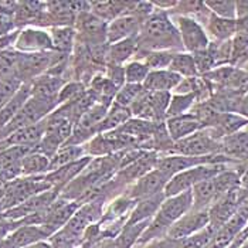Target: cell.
I'll return each mask as SVG.
<instances>
[{
	"instance_id": "cell-10",
	"label": "cell",
	"mask_w": 248,
	"mask_h": 248,
	"mask_svg": "<svg viewBox=\"0 0 248 248\" xmlns=\"http://www.w3.org/2000/svg\"><path fill=\"white\" fill-rule=\"evenodd\" d=\"M169 180L170 179L166 174H163L159 169L155 168L153 170L142 176L139 180H136L134 185H131L124 191V194H126L129 199L138 203L140 200L153 197L159 193H165V187Z\"/></svg>"
},
{
	"instance_id": "cell-13",
	"label": "cell",
	"mask_w": 248,
	"mask_h": 248,
	"mask_svg": "<svg viewBox=\"0 0 248 248\" xmlns=\"http://www.w3.org/2000/svg\"><path fill=\"white\" fill-rule=\"evenodd\" d=\"M58 196H60V193L53 189L43 191V193H38L36 196L30 197L29 200L19 204L17 207L4 211L3 214H4L6 220H9V221H20L29 216H33L36 213L46 210L48 206H51L57 200Z\"/></svg>"
},
{
	"instance_id": "cell-47",
	"label": "cell",
	"mask_w": 248,
	"mask_h": 248,
	"mask_svg": "<svg viewBox=\"0 0 248 248\" xmlns=\"http://www.w3.org/2000/svg\"><path fill=\"white\" fill-rule=\"evenodd\" d=\"M26 248H53V246L50 244V243H46V241H38L36 244H33V246H29V247Z\"/></svg>"
},
{
	"instance_id": "cell-43",
	"label": "cell",
	"mask_w": 248,
	"mask_h": 248,
	"mask_svg": "<svg viewBox=\"0 0 248 248\" xmlns=\"http://www.w3.org/2000/svg\"><path fill=\"white\" fill-rule=\"evenodd\" d=\"M191 56L194 58V62H196L199 76H204V74L210 73L211 70L216 68V64H214V61H213V58H211V56L209 54L207 50L194 53V54H191Z\"/></svg>"
},
{
	"instance_id": "cell-44",
	"label": "cell",
	"mask_w": 248,
	"mask_h": 248,
	"mask_svg": "<svg viewBox=\"0 0 248 248\" xmlns=\"http://www.w3.org/2000/svg\"><path fill=\"white\" fill-rule=\"evenodd\" d=\"M104 74L119 90L125 85V68H124V65L107 64L105 65V70H104Z\"/></svg>"
},
{
	"instance_id": "cell-18",
	"label": "cell",
	"mask_w": 248,
	"mask_h": 248,
	"mask_svg": "<svg viewBox=\"0 0 248 248\" xmlns=\"http://www.w3.org/2000/svg\"><path fill=\"white\" fill-rule=\"evenodd\" d=\"M93 157L90 156H85L77 162H73L67 166H62L57 170H53V172H48L46 174V180L48 182V185L51 186L53 190H57L58 193H61V190L68 186L77 176H79L81 172L87 168V165L91 162Z\"/></svg>"
},
{
	"instance_id": "cell-26",
	"label": "cell",
	"mask_w": 248,
	"mask_h": 248,
	"mask_svg": "<svg viewBox=\"0 0 248 248\" xmlns=\"http://www.w3.org/2000/svg\"><path fill=\"white\" fill-rule=\"evenodd\" d=\"M31 96V84H23L17 91V94L13 96L1 109H0V129H3L24 107V104Z\"/></svg>"
},
{
	"instance_id": "cell-8",
	"label": "cell",
	"mask_w": 248,
	"mask_h": 248,
	"mask_svg": "<svg viewBox=\"0 0 248 248\" xmlns=\"http://www.w3.org/2000/svg\"><path fill=\"white\" fill-rule=\"evenodd\" d=\"M56 51L48 53H20L17 78L21 84H31L38 77L44 76L53 65Z\"/></svg>"
},
{
	"instance_id": "cell-35",
	"label": "cell",
	"mask_w": 248,
	"mask_h": 248,
	"mask_svg": "<svg viewBox=\"0 0 248 248\" xmlns=\"http://www.w3.org/2000/svg\"><path fill=\"white\" fill-rule=\"evenodd\" d=\"M19 56L20 53L16 51L13 47L0 53V79H19L17 78Z\"/></svg>"
},
{
	"instance_id": "cell-45",
	"label": "cell",
	"mask_w": 248,
	"mask_h": 248,
	"mask_svg": "<svg viewBox=\"0 0 248 248\" xmlns=\"http://www.w3.org/2000/svg\"><path fill=\"white\" fill-rule=\"evenodd\" d=\"M237 36L248 38V16L244 19L237 20Z\"/></svg>"
},
{
	"instance_id": "cell-42",
	"label": "cell",
	"mask_w": 248,
	"mask_h": 248,
	"mask_svg": "<svg viewBox=\"0 0 248 248\" xmlns=\"http://www.w3.org/2000/svg\"><path fill=\"white\" fill-rule=\"evenodd\" d=\"M21 85L19 79H0V109L17 94Z\"/></svg>"
},
{
	"instance_id": "cell-37",
	"label": "cell",
	"mask_w": 248,
	"mask_h": 248,
	"mask_svg": "<svg viewBox=\"0 0 248 248\" xmlns=\"http://www.w3.org/2000/svg\"><path fill=\"white\" fill-rule=\"evenodd\" d=\"M196 105V98L193 95H180V94H172L168 112H166V119L180 116V115L189 114L191 108Z\"/></svg>"
},
{
	"instance_id": "cell-11",
	"label": "cell",
	"mask_w": 248,
	"mask_h": 248,
	"mask_svg": "<svg viewBox=\"0 0 248 248\" xmlns=\"http://www.w3.org/2000/svg\"><path fill=\"white\" fill-rule=\"evenodd\" d=\"M209 223H210L209 210L197 211L191 209L168 230L165 237L169 240H183L206 229Z\"/></svg>"
},
{
	"instance_id": "cell-17",
	"label": "cell",
	"mask_w": 248,
	"mask_h": 248,
	"mask_svg": "<svg viewBox=\"0 0 248 248\" xmlns=\"http://www.w3.org/2000/svg\"><path fill=\"white\" fill-rule=\"evenodd\" d=\"M46 132V122L44 119L34 125L24 126L19 131L13 132L9 138L0 142V145L6 149L10 146H26V148H33L36 149L37 145L41 142L43 136Z\"/></svg>"
},
{
	"instance_id": "cell-4",
	"label": "cell",
	"mask_w": 248,
	"mask_h": 248,
	"mask_svg": "<svg viewBox=\"0 0 248 248\" xmlns=\"http://www.w3.org/2000/svg\"><path fill=\"white\" fill-rule=\"evenodd\" d=\"M224 169H226L224 163L202 165V166H196V168H191V169L177 173L168 182V185L165 187V196L172 197V196H177V194H182L185 191L191 190L196 185H199L204 180L213 179L214 176H217Z\"/></svg>"
},
{
	"instance_id": "cell-15",
	"label": "cell",
	"mask_w": 248,
	"mask_h": 248,
	"mask_svg": "<svg viewBox=\"0 0 248 248\" xmlns=\"http://www.w3.org/2000/svg\"><path fill=\"white\" fill-rule=\"evenodd\" d=\"M51 237V234L43 226H17L12 234H9L3 243L1 248H26L33 246L44 238Z\"/></svg>"
},
{
	"instance_id": "cell-48",
	"label": "cell",
	"mask_w": 248,
	"mask_h": 248,
	"mask_svg": "<svg viewBox=\"0 0 248 248\" xmlns=\"http://www.w3.org/2000/svg\"><path fill=\"white\" fill-rule=\"evenodd\" d=\"M241 183L244 185V187H247L248 189V169H247V172H246V174L241 177Z\"/></svg>"
},
{
	"instance_id": "cell-33",
	"label": "cell",
	"mask_w": 248,
	"mask_h": 248,
	"mask_svg": "<svg viewBox=\"0 0 248 248\" xmlns=\"http://www.w3.org/2000/svg\"><path fill=\"white\" fill-rule=\"evenodd\" d=\"M85 156H87V153H85L84 146H62L50 159V172L57 170L60 168L67 166L73 162H77Z\"/></svg>"
},
{
	"instance_id": "cell-32",
	"label": "cell",
	"mask_w": 248,
	"mask_h": 248,
	"mask_svg": "<svg viewBox=\"0 0 248 248\" xmlns=\"http://www.w3.org/2000/svg\"><path fill=\"white\" fill-rule=\"evenodd\" d=\"M174 53L172 51H136L134 60L142 61L149 71L169 70Z\"/></svg>"
},
{
	"instance_id": "cell-22",
	"label": "cell",
	"mask_w": 248,
	"mask_h": 248,
	"mask_svg": "<svg viewBox=\"0 0 248 248\" xmlns=\"http://www.w3.org/2000/svg\"><path fill=\"white\" fill-rule=\"evenodd\" d=\"M214 177L196 185L191 189V197H193V207L191 209L193 210H209L211 206L220 199Z\"/></svg>"
},
{
	"instance_id": "cell-28",
	"label": "cell",
	"mask_w": 248,
	"mask_h": 248,
	"mask_svg": "<svg viewBox=\"0 0 248 248\" xmlns=\"http://www.w3.org/2000/svg\"><path fill=\"white\" fill-rule=\"evenodd\" d=\"M221 153L230 159H248V132L240 131L221 140Z\"/></svg>"
},
{
	"instance_id": "cell-2",
	"label": "cell",
	"mask_w": 248,
	"mask_h": 248,
	"mask_svg": "<svg viewBox=\"0 0 248 248\" xmlns=\"http://www.w3.org/2000/svg\"><path fill=\"white\" fill-rule=\"evenodd\" d=\"M191 207H193L191 190L185 191L177 196H172V197H166L160 209L151 220L148 229L143 231V234L140 235L136 244H146L156 238L165 237L168 230L170 229L180 217H183L187 211H190Z\"/></svg>"
},
{
	"instance_id": "cell-7",
	"label": "cell",
	"mask_w": 248,
	"mask_h": 248,
	"mask_svg": "<svg viewBox=\"0 0 248 248\" xmlns=\"http://www.w3.org/2000/svg\"><path fill=\"white\" fill-rule=\"evenodd\" d=\"M170 19L173 20L174 26L179 30L180 40L186 53L194 54V53L207 50L210 40L204 27L200 23L186 16H170Z\"/></svg>"
},
{
	"instance_id": "cell-31",
	"label": "cell",
	"mask_w": 248,
	"mask_h": 248,
	"mask_svg": "<svg viewBox=\"0 0 248 248\" xmlns=\"http://www.w3.org/2000/svg\"><path fill=\"white\" fill-rule=\"evenodd\" d=\"M131 118H134V116H132V112H131L129 108L121 107V105L112 102V105L108 109V114H107V116L104 118V121L99 125V134L111 132V131H115V129L121 128Z\"/></svg>"
},
{
	"instance_id": "cell-5",
	"label": "cell",
	"mask_w": 248,
	"mask_h": 248,
	"mask_svg": "<svg viewBox=\"0 0 248 248\" xmlns=\"http://www.w3.org/2000/svg\"><path fill=\"white\" fill-rule=\"evenodd\" d=\"M170 93H145L131 107L134 118L149 121L153 124L166 122V112L170 102Z\"/></svg>"
},
{
	"instance_id": "cell-16",
	"label": "cell",
	"mask_w": 248,
	"mask_h": 248,
	"mask_svg": "<svg viewBox=\"0 0 248 248\" xmlns=\"http://www.w3.org/2000/svg\"><path fill=\"white\" fill-rule=\"evenodd\" d=\"M143 20L132 13H126L108 24V44L118 43L126 38L138 37Z\"/></svg>"
},
{
	"instance_id": "cell-24",
	"label": "cell",
	"mask_w": 248,
	"mask_h": 248,
	"mask_svg": "<svg viewBox=\"0 0 248 248\" xmlns=\"http://www.w3.org/2000/svg\"><path fill=\"white\" fill-rule=\"evenodd\" d=\"M165 199H166L165 193H159V194H156L153 197L138 202L135 204L134 209H132V211H131V216H129L126 224H138V223H142V221L152 220L155 214L160 209Z\"/></svg>"
},
{
	"instance_id": "cell-29",
	"label": "cell",
	"mask_w": 248,
	"mask_h": 248,
	"mask_svg": "<svg viewBox=\"0 0 248 248\" xmlns=\"http://www.w3.org/2000/svg\"><path fill=\"white\" fill-rule=\"evenodd\" d=\"M53 40L54 51L71 56L77 43V31L74 27H53L48 29Z\"/></svg>"
},
{
	"instance_id": "cell-6",
	"label": "cell",
	"mask_w": 248,
	"mask_h": 248,
	"mask_svg": "<svg viewBox=\"0 0 248 248\" xmlns=\"http://www.w3.org/2000/svg\"><path fill=\"white\" fill-rule=\"evenodd\" d=\"M74 29L78 43H82L88 47L108 44V23L96 17L91 12L78 15Z\"/></svg>"
},
{
	"instance_id": "cell-34",
	"label": "cell",
	"mask_w": 248,
	"mask_h": 248,
	"mask_svg": "<svg viewBox=\"0 0 248 248\" xmlns=\"http://www.w3.org/2000/svg\"><path fill=\"white\" fill-rule=\"evenodd\" d=\"M169 70L180 76L182 78H193V77H199V71L194 62V58L190 53L186 51H180V53H174L172 62Z\"/></svg>"
},
{
	"instance_id": "cell-30",
	"label": "cell",
	"mask_w": 248,
	"mask_h": 248,
	"mask_svg": "<svg viewBox=\"0 0 248 248\" xmlns=\"http://www.w3.org/2000/svg\"><path fill=\"white\" fill-rule=\"evenodd\" d=\"M48 172H50V159L37 151L26 155L21 160V176L24 177L44 176Z\"/></svg>"
},
{
	"instance_id": "cell-21",
	"label": "cell",
	"mask_w": 248,
	"mask_h": 248,
	"mask_svg": "<svg viewBox=\"0 0 248 248\" xmlns=\"http://www.w3.org/2000/svg\"><path fill=\"white\" fill-rule=\"evenodd\" d=\"M165 124H166L168 132H169V135H170V138H172V140L174 143L202 129L200 122L190 112L189 114L180 115V116L169 118V119H166Z\"/></svg>"
},
{
	"instance_id": "cell-25",
	"label": "cell",
	"mask_w": 248,
	"mask_h": 248,
	"mask_svg": "<svg viewBox=\"0 0 248 248\" xmlns=\"http://www.w3.org/2000/svg\"><path fill=\"white\" fill-rule=\"evenodd\" d=\"M207 36L210 34L214 41H227L232 40L237 34V20L218 17L211 13L207 24L204 26Z\"/></svg>"
},
{
	"instance_id": "cell-46",
	"label": "cell",
	"mask_w": 248,
	"mask_h": 248,
	"mask_svg": "<svg viewBox=\"0 0 248 248\" xmlns=\"http://www.w3.org/2000/svg\"><path fill=\"white\" fill-rule=\"evenodd\" d=\"M240 114L243 115L244 118L248 119V94L246 96H243V101H241V105H240Z\"/></svg>"
},
{
	"instance_id": "cell-27",
	"label": "cell",
	"mask_w": 248,
	"mask_h": 248,
	"mask_svg": "<svg viewBox=\"0 0 248 248\" xmlns=\"http://www.w3.org/2000/svg\"><path fill=\"white\" fill-rule=\"evenodd\" d=\"M131 1H91V13L96 17L104 20L105 23H111L115 19L126 15L129 12Z\"/></svg>"
},
{
	"instance_id": "cell-40",
	"label": "cell",
	"mask_w": 248,
	"mask_h": 248,
	"mask_svg": "<svg viewBox=\"0 0 248 248\" xmlns=\"http://www.w3.org/2000/svg\"><path fill=\"white\" fill-rule=\"evenodd\" d=\"M87 85L82 84V82H78V81H68L62 90L60 91L58 94V107L60 105H64V104H68V102H73L77 101L78 98L84 95L87 93Z\"/></svg>"
},
{
	"instance_id": "cell-3",
	"label": "cell",
	"mask_w": 248,
	"mask_h": 248,
	"mask_svg": "<svg viewBox=\"0 0 248 248\" xmlns=\"http://www.w3.org/2000/svg\"><path fill=\"white\" fill-rule=\"evenodd\" d=\"M168 155H182V156H211L223 155L221 140L211 134L209 128H203L190 136L176 142L172 151ZM162 156V155H160Z\"/></svg>"
},
{
	"instance_id": "cell-23",
	"label": "cell",
	"mask_w": 248,
	"mask_h": 248,
	"mask_svg": "<svg viewBox=\"0 0 248 248\" xmlns=\"http://www.w3.org/2000/svg\"><path fill=\"white\" fill-rule=\"evenodd\" d=\"M138 51L136 37L126 38L118 43L108 44V54H107V64L112 65H125L132 61Z\"/></svg>"
},
{
	"instance_id": "cell-38",
	"label": "cell",
	"mask_w": 248,
	"mask_h": 248,
	"mask_svg": "<svg viewBox=\"0 0 248 248\" xmlns=\"http://www.w3.org/2000/svg\"><path fill=\"white\" fill-rule=\"evenodd\" d=\"M125 68V84H138L143 85L145 79L149 76V68L142 62L132 60L124 65Z\"/></svg>"
},
{
	"instance_id": "cell-49",
	"label": "cell",
	"mask_w": 248,
	"mask_h": 248,
	"mask_svg": "<svg viewBox=\"0 0 248 248\" xmlns=\"http://www.w3.org/2000/svg\"><path fill=\"white\" fill-rule=\"evenodd\" d=\"M243 70H244V71H246V73H247V74H248V61H247V62H246V64H244Z\"/></svg>"
},
{
	"instance_id": "cell-36",
	"label": "cell",
	"mask_w": 248,
	"mask_h": 248,
	"mask_svg": "<svg viewBox=\"0 0 248 248\" xmlns=\"http://www.w3.org/2000/svg\"><path fill=\"white\" fill-rule=\"evenodd\" d=\"M146 93V90L143 88V85H138V84H125L114 98L115 104L121 105V107H125V108H129L134 105L135 102L142 98L143 94Z\"/></svg>"
},
{
	"instance_id": "cell-41",
	"label": "cell",
	"mask_w": 248,
	"mask_h": 248,
	"mask_svg": "<svg viewBox=\"0 0 248 248\" xmlns=\"http://www.w3.org/2000/svg\"><path fill=\"white\" fill-rule=\"evenodd\" d=\"M207 9L210 10L213 15L223 17V19L237 20V7H235V1H204Z\"/></svg>"
},
{
	"instance_id": "cell-9",
	"label": "cell",
	"mask_w": 248,
	"mask_h": 248,
	"mask_svg": "<svg viewBox=\"0 0 248 248\" xmlns=\"http://www.w3.org/2000/svg\"><path fill=\"white\" fill-rule=\"evenodd\" d=\"M13 48L19 53H48L54 51L50 31L41 27H24L17 33Z\"/></svg>"
},
{
	"instance_id": "cell-12",
	"label": "cell",
	"mask_w": 248,
	"mask_h": 248,
	"mask_svg": "<svg viewBox=\"0 0 248 248\" xmlns=\"http://www.w3.org/2000/svg\"><path fill=\"white\" fill-rule=\"evenodd\" d=\"M159 153L157 152H146L140 159H138L136 162L131 163L126 168L119 169L118 172L115 173L114 179L116 180V183L126 190L131 185H134L136 180H139L142 176H145L146 173H149L153 170L157 165L159 160Z\"/></svg>"
},
{
	"instance_id": "cell-20",
	"label": "cell",
	"mask_w": 248,
	"mask_h": 248,
	"mask_svg": "<svg viewBox=\"0 0 248 248\" xmlns=\"http://www.w3.org/2000/svg\"><path fill=\"white\" fill-rule=\"evenodd\" d=\"M183 78L172 73L170 70L149 71V76L143 82V88L148 93H170L180 84Z\"/></svg>"
},
{
	"instance_id": "cell-14",
	"label": "cell",
	"mask_w": 248,
	"mask_h": 248,
	"mask_svg": "<svg viewBox=\"0 0 248 248\" xmlns=\"http://www.w3.org/2000/svg\"><path fill=\"white\" fill-rule=\"evenodd\" d=\"M79 203L67 200L58 196V199L47 209V217L43 224V227L47 230L51 235L62 229L71 217L76 214V211L79 209Z\"/></svg>"
},
{
	"instance_id": "cell-39",
	"label": "cell",
	"mask_w": 248,
	"mask_h": 248,
	"mask_svg": "<svg viewBox=\"0 0 248 248\" xmlns=\"http://www.w3.org/2000/svg\"><path fill=\"white\" fill-rule=\"evenodd\" d=\"M248 61V38L237 36L232 38V48H231V60L230 65L243 68Z\"/></svg>"
},
{
	"instance_id": "cell-1",
	"label": "cell",
	"mask_w": 248,
	"mask_h": 248,
	"mask_svg": "<svg viewBox=\"0 0 248 248\" xmlns=\"http://www.w3.org/2000/svg\"><path fill=\"white\" fill-rule=\"evenodd\" d=\"M136 43L138 51H185L179 30L169 13L157 9L143 21Z\"/></svg>"
},
{
	"instance_id": "cell-19",
	"label": "cell",
	"mask_w": 248,
	"mask_h": 248,
	"mask_svg": "<svg viewBox=\"0 0 248 248\" xmlns=\"http://www.w3.org/2000/svg\"><path fill=\"white\" fill-rule=\"evenodd\" d=\"M67 82L62 77L44 74L31 82V95L58 102V94Z\"/></svg>"
}]
</instances>
